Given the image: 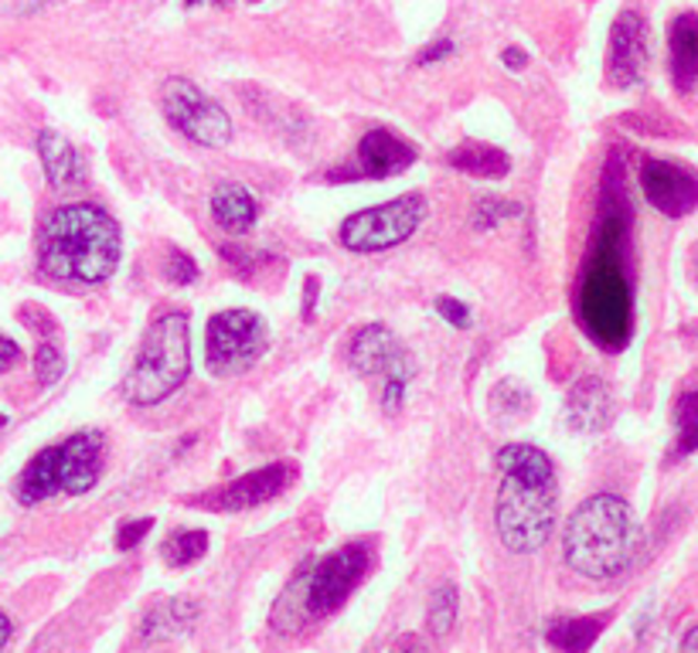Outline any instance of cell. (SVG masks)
Returning a JSON list of instances; mask_svg holds the SVG:
<instances>
[{
  "instance_id": "4",
  "label": "cell",
  "mask_w": 698,
  "mask_h": 653,
  "mask_svg": "<svg viewBox=\"0 0 698 653\" xmlns=\"http://www.w3.org/2000/svg\"><path fill=\"white\" fill-rule=\"evenodd\" d=\"M637 538L641 531L631 504L616 494H593L572 511L562 555L566 565L583 579L606 582L634 561Z\"/></svg>"
},
{
  "instance_id": "18",
  "label": "cell",
  "mask_w": 698,
  "mask_h": 653,
  "mask_svg": "<svg viewBox=\"0 0 698 653\" xmlns=\"http://www.w3.org/2000/svg\"><path fill=\"white\" fill-rule=\"evenodd\" d=\"M668 52H672V78L678 93H691L698 86V14L685 11L668 28Z\"/></svg>"
},
{
  "instance_id": "31",
  "label": "cell",
  "mask_w": 698,
  "mask_h": 653,
  "mask_svg": "<svg viewBox=\"0 0 698 653\" xmlns=\"http://www.w3.org/2000/svg\"><path fill=\"white\" fill-rule=\"evenodd\" d=\"M447 55H453V41H437L433 49H422L416 62L419 65H430V62H443Z\"/></svg>"
},
{
  "instance_id": "2",
  "label": "cell",
  "mask_w": 698,
  "mask_h": 653,
  "mask_svg": "<svg viewBox=\"0 0 698 653\" xmlns=\"http://www.w3.org/2000/svg\"><path fill=\"white\" fill-rule=\"evenodd\" d=\"M501 490L494 501V524L504 548L515 555H531L546 548L556 527L559 483L549 453L538 446L512 442L497 453Z\"/></svg>"
},
{
  "instance_id": "37",
  "label": "cell",
  "mask_w": 698,
  "mask_h": 653,
  "mask_svg": "<svg viewBox=\"0 0 698 653\" xmlns=\"http://www.w3.org/2000/svg\"><path fill=\"white\" fill-rule=\"evenodd\" d=\"M402 653H419V650H402Z\"/></svg>"
},
{
  "instance_id": "1",
  "label": "cell",
  "mask_w": 698,
  "mask_h": 653,
  "mask_svg": "<svg viewBox=\"0 0 698 653\" xmlns=\"http://www.w3.org/2000/svg\"><path fill=\"white\" fill-rule=\"evenodd\" d=\"M631 201L624 191V171L610 168L603 181L600 222L593 235V249L579 282V320L587 334L606 347H627L634 334V286L627 272V242H631Z\"/></svg>"
},
{
  "instance_id": "25",
  "label": "cell",
  "mask_w": 698,
  "mask_h": 653,
  "mask_svg": "<svg viewBox=\"0 0 698 653\" xmlns=\"http://www.w3.org/2000/svg\"><path fill=\"white\" fill-rule=\"evenodd\" d=\"M65 372V357L52 341H42L34 351V378L42 385H55Z\"/></svg>"
},
{
  "instance_id": "5",
  "label": "cell",
  "mask_w": 698,
  "mask_h": 653,
  "mask_svg": "<svg viewBox=\"0 0 698 653\" xmlns=\"http://www.w3.org/2000/svg\"><path fill=\"white\" fill-rule=\"evenodd\" d=\"M103 449L106 442H103V432L96 429H83L58 446L42 449V453L21 470L14 483V497L24 507H34L55 494H72V497L89 494L103 473Z\"/></svg>"
},
{
  "instance_id": "32",
  "label": "cell",
  "mask_w": 698,
  "mask_h": 653,
  "mask_svg": "<svg viewBox=\"0 0 698 653\" xmlns=\"http://www.w3.org/2000/svg\"><path fill=\"white\" fill-rule=\"evenodd\" d=\"M501 58H504V65L515 68V72L528 65V55H525L522 49H504V52H501Z\"/></svg>"
},
{
  "instance_id": "27",
  "label": "cell",
  "mask_w": 698,
  "mask_h": 653,
  "mask_svg": "<svg viewBox=\"0 0 698 653\" xmlns=\"http://www.w3.org/2000/svg\"><path fill=\"white\" fill-rule=\"evenodd\" d=\"M164 276H168L171 282H178V286H187V282H195V279H198V266H195V259H191L187 253L168 249Z\"/></svg>"
},
{
  "instance_id": "24",
  "label": "cell",
  "mask_w": 698,
  "mask_h": 653,
  "mask_svg": "<svg viewBox=\"0 0 698 653\" xmlns=\"http://www.w3.org/2000/svg\"><path fill=\"white\" fill-rule=\"evenodd\" d=\"M675 422H678V453H695L698 449V388L678 398Z\"/></svg>"
},
{
  "instance_id": "19",
  "label": "cell",
  "mask_w": 698,
  "mask_h": 653,
  "mask_svg": "<svg viewBox=\"0 0 698 653\" xmlns=\"http://www.w3.org/2000/svg\"><path fill=\"white\" fill-rule=\"evenodd\" d=\"M447 163L453 171L460 174H471V178H484V181H497L512 171V157L491 147V143H481V140H468L460 143L457 150L447 153Z\"/></svg>"
},
{
  "instance_id": "35",
  "label": "cell",
  "mask_w": 698,
  "mask_h": 653,
  "mask_svg": "<svg viewBox=\"0 0 698 653\" xmlns=\"http://www.w3.org/2000/svg\"><path fill=\"white\" fill-rule=\"evenodd\" d=\"M198 4H208V0H184V8H198ZM212 4H222V0H212Z\"/></svg>"
},
{
  "instance_id": "14",
  "label": "cell",
  "mask_w": 698,
  "mask_h": 653,
  "mask_svg": "<svg viewBox=\"0 0 698 653\" xmlns=\"http://www.w3.org/2000/svg\"><path fill=\"white\" fill-rule=\"evenodd\" d=\"M416 163V147L409 140H402L399 133L393 130H368L358 143V163L347 171H331L327 181H358V178H375V181H385V178H396L402 171H409Z\"/></svg>"
},
{
  "instance_id": "16",
  "label": "cell",
  "mask_w": 698,
  "mask_h": 653,
  "mask_svg": "<svg viewBox=\"0 0 698 653\" xmlns=\"http://www.w3.org/2000/svg\"><path fill=\"white\" fill-rule=\"evenodd\" d=\"M616 416V405H613V395L606 388L603 378L597 375H587L579 378L569 395H566V422L572 432L579 436H600Z\"/></svg>"
},
{
  "instance_id": "10",
  "label": "cell",
  "mask_w": 698,
  "mask_h": 653,
  "mask_svg": "<svg viewBox=\"0 0 698 653\" xmlns=\"http://www.w3.org/2000/svg\"><path fill=\"white\" fill-rule=\"evenodd\" d=\"M161 106H164V116L171 119V127L184 133L191 143L225 147L232 140L228 113L212 96H205L191 78L171 75L161 86Z\"/></svg>"
},
{
  "instance_id": "34",
  "label": "cell",
  "mask_w": 698,
  "mask_h": 653,
  "mask_svg": "<svg viewBox=\"0 0 698 653\" xmlns=\"http://www.w3.org/2000/svg\"><path fill=\"white\" fill-rule=\"evenodd\" d=\"M8 640H11V620L4 617V609H0V650L8 646Z\"/></svg>"
},
{
  "instance_id": "12",
  "label": "cell",
  "mask_w": 698,
  "mask_h": 653,
  "mask_svg": "<svg viewBox=\"0 0 698 653\" xmlns=\"http://www.w3.org/2000/svg\"><path fill=\"white\" fill-rule=\"evenodd\" d=\"M641 191L651 208L665 218H685L698 208V174L678 160H644Z\"/></svg>"
},
{
  "instance_id": "11",
  "label": "cell",
  "mask_w": 698,
  "mask_h": 653,
  "mask_svg": "<svg viewBox=\"0 0 698 653\" xmlns=\"http://www.w3.org/2000/svg\"><path fill=\"white\" fill-rule=\"evenodd\" d=\"M365 571H368L365 545H344V548L331 552L327 558H321L318 565H307V589H303L307 617L321 620V617L337 612L344 606V599L362 586Z\"/></svg>"
},
{
  "instance_id": "7",
  "label": "cell",
  "mask_w": 698,
  "mask_h": 653,
  "mask_svg": "<svg viewBox=\"0 0 698 653\" xmlns=\"http://www.w3.org/2000/svg\"><path fill=\"white\" fill-rule=\"evenodd\" d=\"M266 354V320L253 310H222L208 320L205 364L215 378H239Z\"/></svg>"
},
{
  "instance_id": "13",
  "label": "cell",
  "mask_w": 698,
  "mask_h": 653,
  "mask_svg": "<svg viewBox=\"0 0 698 653\" xmlns=\"http://www.w3.org/2000/svg\"><path fill=\"white\" fill-rule=\"evenodd\" d=\"M297 477L293 463L280 460V463H269V467H259L239 480H232L218 490H212V494L198 497L195 504L198 507H208V511H222V514H236V511H249V507H259L266 501H273L277 494H283L287 483Z\"/></svg>"
},
{
  "instance_id": "17",
  "label": "cell",
  "mask_w": 698,
  "mask_h": 653,
  "mask_svg": "<svg viewBox=\"0 0 698 653\" xmlns=\"http://www.w3.org/2000/svg\"><path fill=\"white\" fill-rule=\"evenodd\" d=\"M37 153H42L45 178H49L52 191L65 194V191H72V188L86 184V163H83V153L75 150L62 133H55V130L37 133Z\"/></svg>"
},
{
  "instance_id": "15",
  "label": "cell",
  "mask_w": 698,
  "mask_h": 653,
  "mask_svg": "<svg viewBox=\"0 0 698 653\" xmlns=\"http://www.w3.org/2000/svg\"><path fill=\"white\" fill-rule=\"evenodd\" d=\"M647 72V24L637 11H620L610 31L606 75L616 89H631Z\"/></svg>"
},
{
  "instance_id": "36",
  "label": "cell",
  "mask_w": 698,
  "mask_h": 653,
  "mask_svg": "<svg viewBox=\"0 0 698 653\" xmlns=\"http://www.w3.org/2000/svg\"><path fill=\"white\" fill-rule=\"evenodd\" d=\"M8 426V416H0V429H4Z\"/></svg>"
},
{
  "instance_id": "26",
  "label": "cell",
  "mask_w": 698,
  "mask_h": 653,
  "mask_svg": "<svg viewBox=\"0 0 698 653\" xmlns=\"http://www.w3.org/2000/svg\"><path fill=\"white\" fill-rule=\"evenodd\" d=\"M522 208H518V204H512V201L484 197V201H477V208H474V228H494V225H501L504 218H512Z\"/></svg>"
},
{
  "instance_id": "6",
  "label": "cell",
  "mask_w": 698,
  "mask_h": 653,
  "mask_svg": "<svg viewBox=\"0 0 698 653\" xmlns=\"http://www.w3.org/2000/svg\"><path fill=\"white\" fill-rule=\"evenodd\" d=\"M191 375V334L187 317L171 310L161 313L147 326V338L140 344L137 364L124 382V395L133 405H158L171 398Z\"/></svg>"
},
{
  "instance_id": "38",
  "label": "cell",
  "mask_w": 698,
  "mask_h": 653,
  "mask_svg": "<svg viewBox=\"0 0 698 653\" xmlns=\"http://www.w3.org/2000/svg\"><path fill=\"white\" fill-rule=\"evenodd\" d=\"M253 4H256V0H253Z\"/></svg>"
},
{
  "instance_id": "8",
  "label": "cell",
  "mask_w": 698,
  "mask_h": 653,
  "mask_svg": "<svg viewBox=\"0 0 698 653\" xmlns=\"http://www.w3.org/2000/svg\"><path fill=\"white\" fill-rule=\"evenodd\" d=\"M352 367L365 378H382V405L385 413H399L406 385L412 378V357L406 351V344L389 331L385 323H368L355 334L352 341Z\"/></svg>"
},
{
  "instance_id": "22",
  "label": "cell",
  "mask_w": 698,
  "mask_h": 653,
  "mask_svg": "<svg viewBox=\"0 0 698 653\" xmlns=\"http://www.w3.org/2000/svg\"><path fill=\"white\" fill-rule=\"evenodd\" d=\"M208 552V535L202 527H187V531H174V535L164 538L161 545V558L171 568H184V565H195L198 558H205Z\"/></svg>"
},
{
  "instance_id": "20",
  "label": "cell",
  "mask_w": 698,
  "mask_h": 653,
  "mask_svg": "<svg viewBox=\"0 0 698 653\" xmlns=\"http://www.w3.org/2000/svg\"><path fill=\"white\" fill-rule=\"evenodd\" d=\"M212 218L228 235H246L256 225V197L243 184H222L212 194Z\"/></svg>"
},
{
  "instance_id": "3",
  "label": "cell",
  "mask_w": 698,
  "mask_h": 653,
  "mask_svg": "<svg viewBox=\"0 0 698 653\" xmlns=\"http://www.w3.org/2000/svg\"><path fill=\"white\" fill-rule=\"evenodd\" d=\"M37 263L62 282H106L120 263V225L89 201L55 208L37 235Z\"/></svg>"
},
{
  "instance_id": "9",
  "label": "cell",
  "mask_w": 698,
  "mask_h": 653,
  "mask_svg": "<svg viewBox=\"0 0 698 653\" xmlns=\"http://www.w3.org/2000/svg\"><path fill=\"white\" fill-rule=\"evenodd\" d=\"M426 218V197L402 194L396 201H385L378 208H365L341 225V245L352 253H385L396 249Z\"/></svg>"
},
{
  "instance_id": "21",
  "label": "cell",
  "mask_w": 698,
  "mask_h": 653,
  "mask_svg": "<svg viewBox=\"0 0 698 653\" xmlns=\"http://www.w3.org/2000/svg\"><path fill=\"white\" fill-rule=\"evenodd\" d=\"M606 620H610L606 612H597V617H566V620H556L549 627L546 640L559 653H587L600 640Z\"/></svg>"
},
{
  "instance_id": "30",
  "label": "cell",
  "mask_w": 698,
  "mask_h": 653,
  "mask_svg": "<svg viewBox=\"0 0 698 653\" xmlns=\"http://www.w3.org/2000/svg\"><path fill=\"white\" fill-rule=\"evenodd\" d=\"M18 357H21V347H18L11 338H4V334H0V375H4V372H11V367L18 364Z\"/></svg>"
},
{
  "instance_id": "33",
  "label": "cell",
  "mask_w": 698,
  "mask_h": 653,
  "mask_svg": "<svg viewBox=\"0 0 698 653\" xmlns=\"http://www.w3.org/2000/svg\"><path fill=\"white\" fill-rule=\"evenodd\" d=\"M681 653H698V623L681 636Z\"/></svg>"
},
{
  "instance_id": "28",
  "label": "cell",
  "mask_w": 698,
  "mask_h": 653,
  "mask_svg": "<svg viewBox=\"0 0 698 653\" xmlns=\"http://www.w3.org/2000/svg\"><path fill=\"white\" fill-rule=\"evenodd\" d=\"M150 527H153V521H150V517H133V521H124V524H120V531H116V548H120V552L137 548V545L150 535Z\"/></svg>"
},
{
  "instance_id": "23",
  "label": "cell",
  "mask_w": 698,
  "mask_h": 653,
  "mask_svg": "<svg viewBox=\"0 0 698 653\" xmlns=\"http://www.w3.org/2000/svg\"><path fill=\"white\" fill-rule=\"evenodd\" d=\"M426 620H430V633L440 636V640L457 627V586L443 582L430 596V612H426Z\"/></svg>"
},
{
  "instance_id": "29",
  "label": "cell",
  "mask_w": 698,
  "mask_h": 653,
  "mask_svg": "<svg viewBox=\"0 0 698 653\" xmlns=\"http://www.w3.org/2000/svg\"><path fill=\"white\" fill-rule=\"evenodd\" d=\"M437 310H440V317L447 320V323H453V326H471V310H468V303H460V300H453V297H437Z\"/></svg>"
}]
</instances>
